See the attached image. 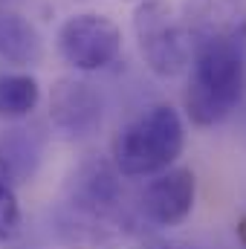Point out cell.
I'll list each match as a JSON object with an SVG mask.
<instances>
[{
	"instance_id": "cell-1",
	"label": "cell",
	"mask_w": 246,
	"mask_h": 249,
	"mask_svg": "<svg viewBox=\"0 0 246 249\" xmlns=\"http://www.w3.org/2000/svg\"><path fill=\"white\" fill-rule=\"evenodd\" d=\"M185 145V127L171 105H151L113 136V165L122 177L168 171Z\"/></svg>"
},
{
	"instance_id": "cell-2",
	"label": "cell",
	"mask_w": 246,
	"mask_h": 249,
	"mask_svg": "<svg viewBox=\"0 0 246 249\" xmlns=\"http://www.w3.org/2000/svg\"><path fill=\"white\" fill-rule=\"evenodd\" d=\"M185 84V113L197 127H214L229 119L246 96L244 53H200L191 55Z\"/></svg>"
},
{
	"instance_id": "cell-3",
	"label": "cell",
	"mask_w": 246,
	"mask_h": 249,
	"mask_svg": "<svg viewBox=\"0 0 246 249\" xmlns=\"http://www.w3.org/2000/svg\"><path fill=\"white\" fill-rule=\"evenodd\" d=\"M133 35L145 67L159 78H177L188 70L191 50L183 20L165 0H142L133 12Z\"/></svg>"
},
{
	"instance_id": "cell-4",
	"label": "cell",
	"mask_w": 246,
	"mask_h": 249,
	"mask_svg": "<svg viewBox=\"0 0 246 249\" xmlns=\"http://www.w3.org/2000/svg\"><path fill=\"white\" fill-rule=\"evenodd\" d=\"M180 20L191 55L200 53L246 55V0H185Z\"/></svg>"
},
{
	"instance_id": "cell-5",
	"label": "cell",
	"mask_w": 246,
	"mask_h": 249,
	"mask_svg": "<svg viewBox=\"0 0 246 249\" xmlns=\"http://www.w3.org/2000/svg\"><path fill=\"white\" fill-rule=\"evenodd\" d=\"M58 53L78 72H99L119 58L122 32L99 12H81L67 18L58 29Z\"/></svg>"
},
{
	"instance_id": "cell-6",
	"label": "cell",
	"mask_w": 246,
	"mask_h": 249,
	"mask_svg": "<svg viewBox=\"0 0 246 249\" xmlns=\"http://www.w3.org/2000/svg\"><path fill=\"white\" fill-rule=\"evenodd\" d=\"M61 203L90 214H102V217L133 220L130 209L124 206L122 174L116 171L113 160H105V157H87L70 171Z\"/></svg>"
},
{
	"instance_id": "cell-7",
	"label": "cell",
	"mask_w": 246,
	"mask_h": 249,
	"mask_svg": "<svg viewBox=\"0 0 246 249\" xmlns=\"http://www.w3.org/2000/svg\"><path fill=\"white\" fill-rule=\"evenodd\" d=\"M50 119L67 139H87L105 122V99L96 84L64 75L50 90Z\"/></svg>"
},
{
	"instance_id": "cell-8",
	"label": "cell",
	"mask_w": 246,
	"mask_h": 249,
	"mask_svg": "<svg viewBox=\"0 0 246 249\" xmlns=\"http://www.w3.org/2000/svg\"><path fill=\"white\" fill-rule=\"evenodd\" d=\"M53 226H55L58 241L70 249H119L139 229L136 220H119V217L90 214V212L72 209L67 203L55 206Z\"/></svg>"
},
{
	"instance_id": "cell-9",
	"label": "cell",
	"mask_w": 246,
	"mask_h": 249,
	"mask_svg": "<svg viewBox=\"0 0 246 249\" xmlns=\"http://www.w3.org/2000/svg\"><path fill=\"white\" fill-rule=\"evenodd\" d=\"M197 180L191 168H168L157 174L139 197V212L154 226H180L194 209Z\"/></svg>"
},
{
	"instance_id": "cell-10",
	"label": "cell",
	"mask_w": 246,
	"mask_h": 249,
	"mask_svg": "<svg viewBox=\"0 0 246 249\" xmlns=\"http://www.w3.org/2000/svg\"><path fill=\"white\" fill-rule=\"evenodd\" d=\"M0 61L12 67H35L44 61L41 32L12 9L0 6Z\"/></svg>"
},
{
	"instance_id": "cell-11",
	"label": "cell",
	"mask_w": 246,
	"mask_h": 249,
	"mask_svg": "<svg viewBox=\"0 0 246 249\" xmlns=\"http://www.w3.org/2000/svg\"><path fill=\"white\" fill-rule=\"evenodd\" d=\"M47 136L41 127H12L0 136V160L15 177V183H29L41 165Z\"/></svg>"
},
{
	"instance_id": "cell-12",
	"label": "cell",
	"mask_w": 246,
	"mask_h": 249,
	"mask_svg": "<svg viewBox=\"0 0 246 249\" xmlns=\"http://www.w3.org/2000/svg\"><path fill=\"white\" fill-rule=\"evenodd\" d=\"M41 102V84L29 72H0V119H26Z\"/></svg>"
},
{
	"instance_id": "cell-13",
	"label": "cell",
	"mask_w": 246,
	"mask_h": 249,
	"mask_svg": "<svg viewBox=\"0 0 246 249\" xmlns=\"http://www.w3.org/2000/svg\"><path fill=\"white\" fill-rule=\"evenodd\" d=\"M15 177L9 174V168L0 160V244L15 241L23 229V214H20V203H18V191H15Z\"/></svg>"
},
{
	"instance_id": "cell-14",
	"label": "cell",
	"mask_w": 246,
	"mask_h": 249,
	"mask_svg": "<svg viewBox=\"0 0 246 249\" xmlns=\"http://www.w3.org/2000/svg\"><path fill=\"white\" fill-rule=\"evenodd\" d=\"M133 249H194L183 244V241H174V238H165V235H154V232H142L136 229L133 238H130Z\"/></svg>"
},
{
	"instance_id": "cell-15",
	"label": "cell",
	"mask_w": 246,
	"mask_h": 249,
	"mask_svg": "<svg viewBox=\"0 0 246 249\" xmlns=\"http://www.w3.org/2000/svg\"><path fill=\"white\" fill-rule=\"evenodd\" d=\"M3 3H9V0H0V6H3Z\"/></svg>"
},
{
	"instance_id": "cell-16",
	"label": "cell",
	"mask_w": 246,
	"mask_h": 249,
	"mask_svg": "<svg viewBox=\"0 0 246 249\" xmlns=\"http://www.w3.org/2000/svg\"><path fill=\"white\" fill-rule=\"evenodd\" d=\"M139 3H142V0H139Z\"/></svg>"
},
{
	"instance_id": "cell-17",
	"label": "cell",
	"mask_w": 246,
	"mask_h": 249,
	"mask_svg": "<svg viewBox=\"0 0 246 249\" xmlns=\"http://www.w3.org/2000/svg\"><path fill=\"white\" fill-rule=\"evenodd\" d=\"M244 249H246V247H244Z\"/></svg>"
}]
</instances>
